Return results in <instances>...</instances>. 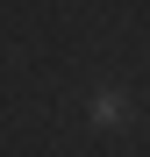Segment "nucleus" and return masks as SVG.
Wrapping results in <instances>:
<instances>
[{
	"instance_id": "1",
	"label": "nucleus",
	"mask_w": 150,
	"mask_h": 157,
	"mask_svg": "<svg viewBox=\"0 0 150 157\" xmlns=\"http://www.w3.org/2000/svg\"><path fill=\"white\" fill-rule=\"evenodd\" d=\"M93 114H100V121H121V114H129V100H121V93H100V100H93Z\"/></svg>"
}]
</instances>
